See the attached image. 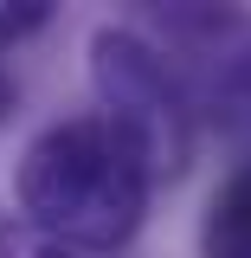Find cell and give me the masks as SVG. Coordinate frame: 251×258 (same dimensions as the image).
<instances>
[{
    "instance_id": "obj_1",
    "label": "cell",
    "mask_w": 251,
    "mask_h": 258,
    "mask_svg": "<svg viewBox=\"0 0 251 258\" xmlns=\"http://www.w3.org/2000/svg\"><path fill=\"white\" fill-rule=\"evenodd\" d=\"M148 187H155L148 161L110 116H64L39 129L20 161V207L64 252L129 245L148 213Z\"/></svg>"
},
{
    "instance_id": "obj_6",
    "label": "cell",
    "mask_w": 251,
    "mask_h": 258,
    "mask_svg": "<svg viewBox=\"0 0 251 258\" xmlns=\"http://www.w3.org/2000/svg\"><path fill=\"white\" fill-rule=\"evenodd\" d=\"M45 20H52L45 0H0V52H13L20 39H32Z\"/></svg>"
},
{
    "instance_id": "obj_2",
    "label": "cell",
    "mask_w": 251,
    "mask_h": 258,
    "mask_svg": "<svg viewBox=\"0 0 251 258\" xmlns=\"http://www.w3.org/2000/svg\"><path fill=\"white\" fill-rule=\"evenodd\" d=\"M91 84H97L103 116L135 142V155L148 161V174L155 181H181L187 161H193L200 110H193L181 71L168 64V52L142 26H97Z\"/></svg>"
},
{
    "instance_id": "obj_5",
    "label": "cell",
    "mask_w": 251,
    "mask_h": 258,
    "mask_svg": "<svg viewBox=\"0 0 251 258\" xmlns=\"http://www.w3.org/2000/svg\"><path fill=\"white\" fill-rule=\"evenodd\" d=\"M0 258H71L58 239H45L32 220H7L0 226Z\"/></svg>"
},
{
    "instance_id": "obj_3",
    "label": "cell",
    "mask_w": 251,
    "mask_h": 258,
    "mask_svg": "<svg viewBox=\"0 0 251 258\" xmlns=\"http://www.w3.org/2000/svg\"><path fill=\"white\" fill-rule=\"evenodd\" d=\"M168 64L181 71L193 110L219 129H251V13L238 7H168Z\"/></svg>"
},
{
    "instance_id": "obj_4",
    "label": "cell",
    "mask_w": 251,
    "mask_h": 258,
    "mask_svg": "<svg viewBox=\"0 0 251 258\" xmlns=\"http://www.w3.org/2000/svg\"><path fill=\"white\" fill-rule=\"evenodd\" d=\"M200 258H251V161L206 200L200 220Z\"/></svg>"
},
{
    "instance_id": "obj_7",
    "label": "cell",
    "mask_w": 251,
    "mask_h": 258,
    "mask_svg": "<svg viewBox=\"0 0 251 258\" xmlns=\"http://www.w3.org/2000/svg\"><path fill=\"white\" fill-rule=\"evenodd\" d=\"M7 110H13V78L0 71V116H7Z\"/></svg>"
}]
</instances>
